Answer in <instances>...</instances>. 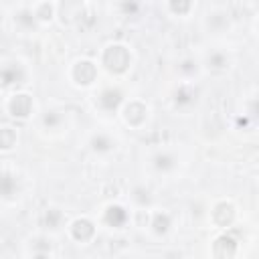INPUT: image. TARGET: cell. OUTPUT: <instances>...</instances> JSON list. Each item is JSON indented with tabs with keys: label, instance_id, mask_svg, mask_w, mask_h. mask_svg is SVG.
Instances as JSON below:
<instances>
[{
	"label": "cell",
	"instance_id": "cell-17",
	"mask_svg": "<svg viewBox=\"0 0 259 259\" xmlns=\"http://www.w3.org/2000/svg\"><path fill=\"white\" fill-rule=\"evenodd\" d=\"M212 219H214V223H217L221 229L229 227V225L233 223V219H235V206H233L231 202H227V200L219 202V204L212 208Z\"/></svg>",
	"mask_w": 259,
	"mask_h": 259
},
{
	"label": "cell",
	"instance_id": "cell-24",
	"mask_svg": "<svg viewBox=\"0 0 259 259\" xmlns=\"http://www.w3.org/2000/svg\"><path fill=\"white\" fill-rule=\"evenodd\" d=\"M63 121H65L63 111H55V109H51V111L42 113V125H45L47 130H57Z\"/></svg>",
	"mask_w": 259,
	"mask_h": 259
},
{
	"label": "cell",
	"instance_id": "cell-4",
	"mask_svg": "<svg viewBox=\"0 0 259 259\" xmlns=\"http://www.w3.org/2000/svg\"><path fill=\"white\" fill-rule=\"evenodd\" d=\"M6 111L16 119H26L32 113V97L28 93H12L6 99Z\"/></svg>",
	"mask_w": 259,
	"mask_h": 259
},
{
	"label": "cell",
	"instance_id": "cell-14",
	"mask_svg": "<svg viewBox=\"0 0 259 259\" xmlns=\"http://www.w3.org/2000/svg\"><path fill=\"white\" fill-rule=\"evenodd\" d=\"M200 67H206L208 71L221 73V71H227V69L231 67V57H229L225 51L214 49V51H210V53L204 57V61H202Z\"/></svg>",
	"mask_w": 259,
	"mask_h": 259
},
{
	"label": "cell",
	"instance_id": "cell-23",
	"mask_svg": "<svg viewBox=\"0 0 259 259\" xmlns=\"http://www.w3.org/2000/svg\"><path fill=\"white\" fill-rule=\"evenodd\" d=\"M178 71H180V75H182L186 81H190V79L200 71V65H198L196 59H192V57H184V59L178 63Z\"/></svg>",
	"mask_w": 259,
	"mask_h": 259
},
{
	"label": "cell",
	"instance_id": "cell-1",
	"mask_svg": "<svg viewBox=\"0 0 259 259\" xmlns=\"http://www.w3.org/2000/svg\"><path fill=\"white\" fill-rule=\"evenodd\" d=\"M101 65L103 69H107L109 73L113 75H121L130 69L132 65V53L125 45H119V42H113V45H107L101 53Z\"/></svg>",
	"mask_w": 259,
	"mask_h": 259
},
{
	"label": "cell",
	"instance_id": "cell-21",
	"mask_svg": "<svg viewBox=\"0 0 259 259\" xmlns=\"http://www.w3.org/2000/svg\"><path fill=\"white\" fill-rule=\"evenodd\" d=\"M130 198L138 208H148L150 202H152V194L146 186H134L132 192H130Z\"/></svg>",
	"mask_w": 259,
	"mask_h": 259
},
{
	"label": "cell",
	"instance_id": "cell-15",
	"mask_svg": "<svg viewBox=\"0 0 259 259\" xmlns=\"http://www.w3.org/2000/svg\"><path fill=\"white\" fill-rule=\"evenodd\" d=\"M172 227V217L166 210H156L150 214V231L156 237H164Z\"/></svg>",
	"mask_w": 259,
	"mask_h": 259
},
{
	"label": "cell",
	"instance_id": "cell-9",
	"mask_svg": "<svg viewBox=\"0 0 259 259\" xmlns=\"http://www.w3.org/2000/svg\"><path fill=\"white\" fill-rule=\"evenodd\" d=\"M89 148H91V152H95L99 156H107V154L115 152L117 140L107 132H95L89 138Z\"/></svg>",
	"mask_w": 259,
	"mask_h": 259
},
{
	"label": "cell",
	"instance_id": "cell-7",
	"mask_svg": "<svg viewBox=\"0 0 259 259\" xmlns=\"http://www.w3.org/2000/svg\"><path fill=\"white\" fill-rule=\"evenodd\" d=\"M69 235L77 243H87L95 237V223L87 217H79L69 225Z\"/></svg>",
	"mask_w": 259,
	"mask_h": 259
},
{
	"label": "cell",
	"instance_id": "cell-11",
	"mask_svg": "<svg viewBox=\"0 0 259 259\" xmlns=\"http://www.w3.org/2000/svg\"><path fill=\"white\" fill-rule=\"evenodd\" d=\"M152 168L158 174H172L178 168V158L170 150H160L152 156Z\"/></svg>",
	"mask_w": 259,
	"mask_h": 259
},
{
	"label": "cell",
	"instance_id": "cell-16",
	"mask_svg": "<svg viewBox=\"0 0 259 259\" xmlns=\"http://www.w3.org/2000/svg\"><path fill=\"white\" fill-rule=\"evenodd\" d=\"M63 221H65V214H63L61 208H57V206L45 208V212H42V227H45L49 233L61 231V229H63Z\"/></svg>",
	"mask_w": 259,
	"mask_h": 259
},
{
	"label": "cell",
	"instance_id": "cell-8",
	"mask_svg": "<svg viewBox=\"0 0 259 259\" xmlns=\"http://www.w3.org/2000/svg\"><path fill=\"white\" fill-rule=\"evenodd\" d=\"M24 83V69L20 63H6L0 67V89H10Z\"/></svg>",
	"mask_w": 259,
	"mask_h": 259
},
{
	"label": "cell",
	"instance_id": "cell-13",
	"mask_svg": "<svg viewBox=\"0 0 259 259\" xmlns=\"http://www.w3.org/2000/svg\"><path fill=\"white\" fill-rule=\"evenodd\" d=\"M237 249H239L237 241L231 235H227V233L221 235V237H217L214 243H212V255H214V259H233L237 255Z\"/></svg>",
	"mask_w": 259,
	"mask_h": 259
},
{
	"label": "cell",
	"instance_id": "cell-10",
	"mask_svg": "<svg viewBox=\"0 0 259 259\" xmlns=\"http://www.w3.org/2000/svg\"><path fill=\"white\" fill-rule=\"evenodd\" d=\"M196 97H198L196 87H194L190 81H184V83H180V85L176 87V91H174V95H172V101H174L176 107L186 109V107H190V105L196 103Z\"/></svg>",
	"mask_w": 259,
	"mask_h": 259
},
{
	"label": "cell",
	"instance_id": "cell-2",
	"mask_svg": "<svg viewBox=\"0 0 259 259\" xmlns=\"http://www.w3.org/2000/svg\"><path fill=\"white\" fill-rule=\"evenodd\" d=\"M123 99H125L123 91H121L119 87L109 85V87H103V89L95 95V105H97L101 111H105V113H115V111L121 107Z\"/></svg>",
	"mask_w": 259,
	"mask_h": 259
},
{
	"label": "cell",
	"instance_id": "cell-6",
	"mask_svg": "<svg viewBox=\"0 0 259 259\" xmlns=\"http://www.w3.org/2000/svg\"><path fill=\"white\" fill-rule=\"evenodd\" d=\"M103 223L111 229H123L130 223V210L123 204H107L103 210Z\"/></svg>",
	"mask_w": 259,
	"mask_h": 259
},
{
	"label": "cell",
	"instance_id": "cell-3",
	"mask_svg": "<svg viewBox=\"0 0 259 259\" xmlns=\"http://www.w3.org/2000/svg\"><path fill=\"white\" fill-rule=\"evenodd\" d=\"M71 79L75 85L79 87H89L97 81V65L89 59H81V61H75L73 63V69H71Z\"/></svg>",
	"mask_w": 259,
	"mask_h": 259
},
{
	"label": "cell",
	"instance_id": "cell-20",
	"mask_svg": "<svg viewBox=\"0 0 259 259\" xmlns=\"http://www.w3.org/2000/svg\"><path fill=\"white\" fill-rule=\"evenodd\" d=\"M18 142V132L10 125L0 127V152H10Z\"/></svg>",
	"mask_w": 259,
	"mask_h": 259
},
{
	"label": "cell",
	"instance_id": "cell-19",
	"mask_svg": "<svg viewBox=\"0 0 259 259\" xmlns=\"http://www.w3.org/2000/svg\"><path fill=\"white\" fill-rule=\"evenodd\" d=\"M55 8H57V6H55L53 2H34V4H30V10H32V14H34V18H36L38 24L53 20Z\"/></svg>",
	"mask_w": 259,
	"mask_h": 259
},
{
	"label": "cell",
	"instance_id": "cell-5",
	"mask_svg": "<svg viewBox=\"0 0 259 259\" xmlns=\"http://www.w3.org/2000/svg\"><path fill=\"white\" fill-rule=\"evenodd\" d=\"M121 117L132 127H142L148 119V107L142 101H127L121 109Z\"/></svg>",
	"mask_w": 259,
	"mask_h": 259
},
{
	"label": "cell",
	"instance_id": "cell-18",
	"mask_svg": "<svg viewBox=\"0 0 259 259\" xmlns=\"http://www.w3.org/2000/svg\"><path fill=\"white\" fill-rule=\"evenodd\" d=\"M14 22L22 28V30H34L38 26L32 10H30V4H24V6H18L16 12H14Z\"/></svg>",
	"mask_w": 259,
	"mask_h": 259
},
{
	"label": "cell",
	"instance_id": "cell-22",
	"mask_svg": "<svg viewBox=\"0 0 259 259\" xmlns=\"http://www.w3.org/2000/svg\"><path fill=\"white\" fill-rule=\"evenodd\" d=\"M30 259H53V249H51L49 239L40 237V239H36V241H34Z\"/></svg>",
	"mask_w": 259,
	"mask_h": 259
},
{
	"label": "cell",
	"instance_id": "cell-12",
	"mask_svg": "<svg viewBox=\"0 0 259 259\" xmlns=\"http://www.w3.org/2000/svg\"><path fill=\"white\" fill-rule=\"evenodd\" d=\"M18 192H20L18 176L12 172L0 170V200H4V202L14 200L18 196Z\"/></svg>",
	"mask_w": 259,
	"mask_h": 259
},
{
	"label": "cell",
	"instance_id": "cell-25",
	"mask_svg": "<svg viewBox=\"0 0 259 259\" xmlns=\"http://www.w3.org/2000/svg\"><path fill=\"white\" fill-rule=\"evenodd\" d=\"M166 8H168L172 14H178V16H186V14L192 10V2H186V0H180V2H176V0H172V2H168V4H166Z\"/></svg>",
	"mask_w": 259,
	"mask_h": 259
}]
</instances>
